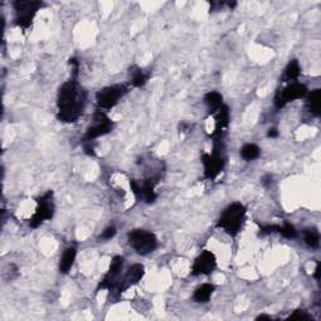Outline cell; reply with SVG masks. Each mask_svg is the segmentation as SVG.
Instances as JSON below:
<instances>
[{
  "label": "cell",
  "mask_w": 321,
  "mask_h": 321,
  "mask_svg": "<svg viewBox=\"0 0 321 321\" xmlns=\"http://www.w3.org/2000/svg\"><path fill=\"white\" fill-rule=\"evenodd\" d=\"M87 92L76 81H67L59 88L57 98L58 119L64 123H74L82 116L86 107Z\"/></svg>",
  "instance_id": "6da1fadb"
},
{
  "label": "cell",
  "mask_w": 321,
  "mask_h": 321,
  "mask_svg": "<svg viewBox=\"0 0 321 321\" xmlns=\"http://www.w3.org/2000/svg\"><path fill=\"white\" fill-rule=\"evenodd\" d=\"M246 216V207L240 202H235L225 208L220 216L217 227L225 230L226 233L235 237L240 232Z\"/></svg>",
  "instance_id": "7a4b0ae2"
},
{
  "label": "cell",
  "mask_w": 321,
  "mask_h": 321,
  "mask_svg": "<svg viewBox=\"0 0 321 321\" xmlns=\"http://www.w3.org/2000/svg\"><path fill=\"white\" fill-rule=\"evenodd\" d=\"M128 243L138 255L146 256L153 252L158 246L154 233L144 230H133L128 233Z\"/></svg>",
  "instance_id": "3957f363"
},
{
  "label": "cell",
  "mask_w": 321,
  "mask_h": 321,
  "mask_svg": "<svg viewBox=\"0 0 321 321\" xmlns=\"http://www.w3.org/2000/svg\"><path fill=\"white\" fill-rule=\"evenodd\" d=\"M127 93H128V88L124 84H114V86L106 87V88L97 92V104L101 109L108 111V109L113 108L118 103L119 99L123 98Z\"/></svg>",
  "instance_id": "277c9868"
},
{
  "label": "cell",
  "mask_w": 321,
  "mask_h": 321,
  "mask_svg": "<svg viewBox=\"0 0 321 321\" xmlns=\"http://www.w3.org/2000/svg\"><path fill=\"white\" fill-rule=\"evenodd\" d=\"M202 162L205 166V177L208 180H215L225 167V158L221 151V141L215 142V148L212 153H205L202 157Z\"/></svg>",
  "instance_id": "5b68a950"
},
{
  "label": "cell",
  "mask_w": 321,
  "mask_h": 321,
  "mask_svg": "<svg viewBox=\"0 0 321 321\" xmlns=\"http://www.w3.org/2000/svg\"><path fill=\"white\" fill-rule=\"evenodd\" d=\"M13 6L16 9V24L21 28L28 29L36 13L43 4L41 2H16Z\"/></svg>",
  "instance_id": "8992f818"
},
{
  "label": "cell",
  "mask_w": 321,
  "mask_h": 321,
  "mask_svg": "<svg viewBox=\"0 0 321 321\" xmlns=\"http://www.w3.org/2000/svg\"><path fill=\"white\" fill-rule=\"evenodd\" d=\"M307 94V87L298 82H292L285 88L277 92L275 96V107L277 109L283 108L287 103L295 101V99L303 98Z\"/></svg>",
  "instance_id": "52a82bcc"
},
{
  "label": "cell",
  "mask_w": 321,
  "mask_h": 321,
  "mask_svg": "<svg viewBox=\"0 0 321 321\" xmlns=\"http://www.w3.org/2000/svg\"><path fill=\"white\" fill-rule=\"evenodd\" d=\"M52 196L53 193L49 191L46 195L42 196L37 202H38V206H37V210L34 212L33 217L31 218V222H29V226L32 228H37L38 226H41L44 221L51 220L53 217L54 213V205L53 201H52Z\"/></svg>",
  "instance_id": "ba28073f"
},
{
  "label": "cell",
  "mask_w": 321,
  "mask_h": 321,
  "mask_svg": "<svg viewBox=\"0 0 321 321\" xmlns=\"http://www.w3.org/2000/svg\"><path fill=\"white\" fill-rule=\"evenodd\" d=\"M114 124L111 119L107 117V114L102 111H97L93 116V124L88 127L86 134H84V141H92L98 137L104 136L109 133L113 129Z\"/></svg>",
  "instance_id": "9c48e42d"
},
{
  "label": "cell",
  "mask_w": 321,
  "mask_h": 321,
  "mask_svg": "<svg viewBox=\"0 0 321 321\" xmlns=\"http://www.w3.org/2000/svg\"><path fill=\"white\" fill-rule=\"evenodd\" d=\"M122 267H123V258L121 256L113 257V260L111 261V265H109L108 272L104 275L103 280L99 283L98 290H104V288L109 291L117 290L119 282H121L119 276H121Z\"/></svg>",
  "instance_id": "30bf717a"
},
{
  "label": "cell",
  "mask_w": 321,
  "mask_h": 321,
  "mask_svg": "<svg viewBox=\"0 0 321 321\" xmlns=\"http://www.w3.org/2000/svg\"><path fill=\"white\" fill-rule=\"evenodd\" d=\"M216 267H217L216 256L211 251H202L193 263L192 275H210L216 270Z\"/></svg>",
  "instance_id": "8fae6325"
},
{
  "label": "cell",
  "mask_w": 321,
  "mask_h": 321,
  "mask_svg": "<svg viewBox=\"0 0 321 321\" xmlns=\"http://www.w3.org/2000/svg\"><path fill=\"white\" fill-rule=\"evenodd\" d=\"M144 275V267L143 265H139V263H136V265L131 266L127 271L126 275L123 276V278H121V282H119L118 287H117V293H122L123 291H126L127 288L131 287V286L137 285L139 281L142 280Z\"/></svg>",
  "instance_id": "7c38bea8"
},
{
  "label": "cell",
  "mask_w": 321,
  "mask_h": 321,
  "mask_svg": "<svg viewBox=\"0 0 321 321\" xmlns=\"http://www.w3.org/2000/svg\"><path fill=\"white\" fill-rule=\"evenodd\" d=\"M77 250L74 247H69L64 251L63 256L61 258V263H59V271L62 273H68L71 271L72 266H73L74 261H76Z\"/></svg>",
  "instance_id": "4fadbf2b"
},
{
  "label": "cell",
  "mask_w": 321,
  "mask_h": 321,
  "mask_svg": "<svg viewBox=\"0 0 321 321\" xmlns=\"http://www.w3.org/2000/svg\"><path fill=\"white\" fill-rule=\"evenodd\" d=\"M213 292H215V286L211 283H205L196 288L195 293H193V300L198 303H206L208 302Z\"/></svg>",
  "instance_id": "5bb4252c"
},
{
  "label": "cell",
  "mask_w": 321,
  "mask_h": 321,
  "mask_svg": "<svg viewBox=\"0 0 321 321\" xmlns=\"http://www.w3.org/2000/svg\"><path fill=\"white\" fill-rule=\"evenodd\" d=\"M205 103L207 104L210 113L213 114L223 104L222 94L218 93V92H210V93H207L205 96Z\"/></svg>",
  "instance_id": "9a60e30c"
},
{
  "label": "cell",
  "mask_w": 321,
  "mask_h": 321,
  "mask_svg": "<svg viewBox=\"0 0 321 321\" xmlns=\"http://www.w3.org/2000/svg\"><path fill=\"white\" fill-rule=\"evenodd\" d=\"M321 91L320 89H315L308 94L307 98V107L308 111L313 114V116H320V104H321Z\"/></svg>",
  "instance_id": "2e32d148"
},
{
  "label": "cell",
  "mask_w": 321,
  "mask_h": 321,
  "mask_svg": "<svg viewBox=\"0 0 321 321\" xmlns=\"http://www.w3.org/2000/svg\"><path fill=\"white\" fill-rule=\"evenodd\" d=\"M303 240L308 247L316 250L320 246V233L316 228H306L303 231Z\"/></svg>",
  "instance_id": "e0dca14e"
},
{
  "label": "cell",
  "mask_w": 321,
  "mask_h": 321,
  "mask_svg": "<svg viewBox=\"0 0 321 321\" xmlns=\"http://www.w3.org/2000/svg\"><path fill=\"white\" fill-rule=\"evenodd\" d=\"M261 154V149L255 143H247L242 147L241 149V156L246 161H253V159L258 158Z\"/></svg>",
  "instance_id": "ac0fdd59"
},
{
  "label": "cell",
  "mask_w": 321,
  "mask_h": 321,
  "mask_svg": "<svg viewBox=\"0 0 321 321\" xmlns=\"http://www.w3.org/2000/svg\"><path fill=\"white\" fill-rule=\"evenodd\" d=\"M300 73H301L300 64H298V62L296 61V59H292V61L287 64V67H286L285 69L286 82H291V81L295 82L296 79L300 77Z\"/></svg>",
  "instance_id": "d6986e66"
},
{
  "label": "cell",
  "mask_w": 321,
  "mask_h": 321,
  "mask_svg": "<svg viewBox=\"0 0 321 321\" xmlns=\"http://www.w3.org/2000/svg\"><path fill=\"white\" fill-rule=\"evenodd\" d=\"M129 73L132 74V84L134 87H142L146 84L147 76L143 73V71L139 68H132V71L129 69Z\"/></svg>",
  "instance_id": "ffe728a7"
},
{
  "label": "cell",
  "mask_w": 321,
  "mask_h": 321,
  "mask_svg": "<svg viewBox=\"0 0 321 321\" xmlns=\"http://www.w3.org/2000/svg\"><path fill=\"white\" fill-rule=\"evenodd\" d=\"M278 233H281L283 237L290 238V240L291 238H295L296 236H297V232H296L295 227L288 222H285L282 226H280V228H278Z\"/></svg>",
  "instance_id": "44dd1931"
},
{
  "label": "cell",
  "mask_w": 321,
  "mask_h": 321,
  "mask_svg": "<svg viewBox=\"0 0 321 321\" xmlns=\"http://www.w3.org/2000/svg\"><path fill=\"white\" fill-rule=\"evenodd\" d=\"M310 318H311V316L307 315L305 311L297 310V311H295L292 315H290L288 320H310Z\"/></svg>",
  "instance_id": "7402d4cb"
},
{
  "label": "cell",
  "mask_w": 321,
  "mask_h": 321,
  "mask_svg": "<svg viewBox=\"0 0 321 321\" xmlns=\"http://www.w3.org/2000/svg\"><path fill=\"white\" fill-rule=\"evenodd\" d=\"M116 232V227H114V226H109V227H107L106 230L103 231V233L99 236V238H101V240H111L112 237H114Z\"/></svg>",
  "instance_id": "603a6c76"
},
{
  "label": "cell",
  "mask_w": 321,
  "mask_h": 321,
  "mask_svg": "<svg viewBox=\"0 0 321 321\" xmlns=\"http://www.w3.org/2000/svg\"><path fill=\"white\" fill-rule=\"evenodd\" d=\"M267 137H268V138H276V137H278V131L276 128L268 129Z\"/></svg>",
  "instance_id": "cb8c5ba5"
},
{
  "label": "cell",
  "mask_w": 321,
  "mask_h": 321,
  "mask_svg": "<svg viewBox=\"0 0 321 321\" xmlns=\"http://www.w3.org/2000/svg\"><path fill=\"white\" fill-rule=\"evenodd\" d=\"M272 182V177H271L270 175H267V176H265V177L262 178V183L265 186H267V185H270V183Z\"/></svg>",
  "instance_id": "d4e9b609"
},
{
  "label": "cell",
  "mask_w": 321,
  "mask_h": 321,
  "mask_svg": "<svg viewBox=\"0 0 321 321\" xmlns=\"http://www.w3.org/2000/svg\"><path fill=\"white\" fill-rule=\"evenodd\" d=\"M257 320H271V316H267V315H260L257 317Z\"/></svg>",
  "instance_id": "484cf974"
}]
</instances>
